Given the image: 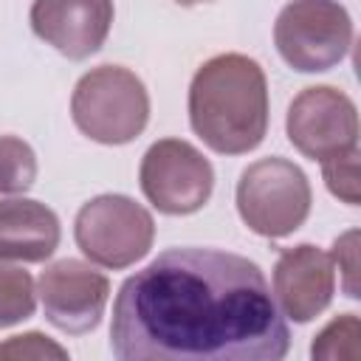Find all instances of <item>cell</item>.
Wrapping results in <instances>:
<instances>
[{
    "label": "cell",
    "mask_w": 361,
    "mask_h": 361,
    "mask_svg": "<svg viewBox=\"0 0 361 361\" xmlns=\"http://www.w3.org/2000/svg\"><path fill=\"white\" fill-rule=\"evenodd\" d=\"M288 347L265 274L231 251L169 248L113 302L110 350L121 361H279Z\"/></svg>",
    "instance_id": "1"
},
{
    "label": "cell",
    "mask_w": 361,
    "mask_h": 361,
    "mask_svg": "<svg viewBox=\"0 0 361 361\" xmlns=\"http://www.w3.org/2000/svg\"><path fill=\"white\" fill-rule=\"evenodd\" d=\"M189 124L220 155H245L268 133V82L257 59L220 54L197 68L189 85Z\"/></svg>",
    "instance_id": "2"
},
{
    "label": "cell",
    "mask_w": 361,
    "mask_h": 361,
    "mask_svg": "<svg viewBox=\"0 0 361 361\" xmlns=\"http://www.w3.org/2000/svg\"><path fill=\"white\" fill-rule=\"evenodd\" d=\"M71 116L79 133L99 144H130L149 121V96L144 82L121 65L87 71L71 96Z\"/></svg>",
    "instance_id": "3"
},
{
    "label": "cell",
    "mask_w": 361,
    "mask_h": 361,
    "mask_svg": "<svg viewBox=\"0 0 361 361\" xmlns=\"http://www.w3.org/2000/svg\"><path fill=\"white\" fill-rule=\"evenodd\" d=\"M313 192L307 175L285 158H259L237 180V212L243 223L268 240L293 234L310 214Z\"/></svg>",
    "instance_id": "4"
},
{
    "label": "cell",
    "mask_w": 361,
    "mask_h": 361,
    "mask_svg": "<svg viewBox=\"0 0 361 361\" xmlns=\"http://www.w3.org/2000/svg\"><path fill=\"white\" fill-rule=\"evenodd\" d=\"M73 237L93 265L121 271L149 254L155 220L127 195H99L76 212Z\"/></svg>",
    "instance_id": "5"
},
{
    "label": "cell",
    "mask_w": 361,
    "mask_h": 361,
    "mask_svg": "<svg viewBox=\"0 0 361 361\" xmlns=\"http://www.w3.org/2000/svg\"><path fill=\"white\" fill-rule=\"evenodd\" d=\"M279 56L299 73L336 68L353 45V20L338 0H290L274 23Z\"/></svg>",
    "instance_id": "6"
},
{
    "label": "cell",
    "mask_w": 361,
    "mask_h": 361,
    "mask_svg": "<svg viewBox=\"0 0 361 361\" xmlns=\"http://www.w3.org/2000/svg\"><path fill=\"white\" fill-rule=\"evenodd\" d=\"M144 197L164 214L200 212L214 189V169L200 149L180 138L155 141L138 169Z\"/></svg>",
    "instance_id": "7"
},
{
    "label": "cell",
    "mask_w": 361,
    "mask_h": 361,
    "mask_svg": "<svg viewBox=\"0 0 361 361\" xmlns=\"http://www.w3.org/2000/svg\"><path fill=\"white\" fill-rule=\"evenodd\" d=\"M288 141L313 161L358 149V110L347 93L330 85L305 87L285 116Z\"/></svg>",
    "instance_id": "8"
},
{
    "label": "cell",
    "mask_w": 361,
    "mask_h": 361,
    "mask_svg": "<svg viewBox=\"0 0 361 361\" xmlns=\"http://www.w3.org/2000/svg\"><path fill=\"white\" fill-rule=\"evenodd\" d=\"M37 293L45 310V319L71 336H85L99 327L107 299L110 279L82 259H56L51 262L37 282Z\"/></svg>",
    "instance_id": "9"
},
{
    "label": "cell",
    "mask_w": 361,
    "mask_h": 361,
    "mask_svg": "<svg viewBox=\"0 0 361 361\" xmlns=\"http://www.w3.org/2000/svg\"><path fill=\"white\" fill-rule=\"evenodd\" d=\"M336 293L333 257L319 245L302 243L285 248L274 265V299L282 316L296 324L313 322L327 310Z\"/></svg>",
    "instance_id": "10"
},
{
    "label": "cell",
    "mask_w": 361,
    "mask_h": 361,
    "mask_svg": "<svg viewBox=\"0 0 361 361\" xmlns=\"http://www.w3.org/2000/svg\"><path fill=\"white\" fill-rule=\"evenodd\" d=\"M113 25V0H34V34L68 59L93 56Z\"/></svg>",
    "instance_id": "11"
},
{
    "label": "cell",
    "mask_w": 361,
    "mask_h": 361,
    "mask_svg": "<svg viewBox=\"0 0 361 361\" xmlns=\"http://www.w3.org/2000/svg\"><path fill=\"white\" fill-rule=\"evenodd\" d=\"M59 217L39 200H0V259L45 262L59 245Z\"/></svg>",
    "instance_id": "12"
},
{
    "label": "cell",
    "mask_w": 361,
    "mask_h": 361,
    "mask_svg": "<svg viewBox=\"0 0 361 361\" xmlns=\"http://www.w3.org/2000/svg\"><path fill=\"white\" fill-rule=\"evenodd\" d=\"M37 310V288L28 271L0 259V330L31 319Z\"/></svg>",
    "instance_id": "13"
},
{
    "label": "cell",
    "mask_w": 361,
    "mask_h": 361,
    "mask_svg": "<svg viewBox=\"0 0 361 361\" xmlns=\"http://www.w3.org/2000/svg\"><path fill=\"white\" fill-rule=\"evenodd\" d=\"M37 180V155L17 135H0V195H23Z\"/></svg>",
    "instance_id": "14"
},
{
    "label": "cell",
    "mask_w": 361,
    "mask_h": 361,
    "mask_svg": "<svg viewBox=\"0 0 361 361\" xmlns=\"http://www.w3.org/2000/svg\"><path fill=\"white\" fill-rule=\"evenodd\" d=\"M358 338H361V322L355 313H341L336 316L310 344V355L313 358H327V361H336V358H350L355 361L361 355V347H358Z\"/></svg>",
    "instance_id": "15"
},
{
    "label": "cell",
    "mask_w": 361,
    "mask_h": 361,
    "mask_svg": "<svg viewBox=\"0 0 361 361\" xmlns=\"http://www.w3.org/2000/svg\"><path fill=\"white\" fill-rule=\"evenodd\" d=\"M322 178L333 197H338L347 206L361 203V183H358V149L333 155L322 161Z\"/></svg>",
    "instance_id": "16"
},
{
    "label": "cell",
    "mask_w": 361,
    "mask_h": 361,
    "mask_svg": "<svg viewBox=\"0 0 361 361\" xmlns=\"http://www.w3.org/2000/svg\"><path fill=\"white\" fill-rule=\"evenodd\" d=\"M0 358H68V350L51 341L48 336L31 330V333L6 338L0 344Z\"/></svg>",
    "instance_id": "17"
},
{
    "label": "cell",
    "mask_w": 361,
    "mask_h": 361,
    "mask_svg": "<svg viewBox=\"0 0 361 361\" xmlns=\"http://www.w3.org/2000/svg\"><path fill=\"white\" fill-rule=\"evenodd\" d=\"M333 262H338V271L344 276V293L350 299H358V231L350 228L333 243Z\"/></svg>",
    "instance_id": "18"
},
{
    "label": "cell",
    "mask_w": 361,
    "mask_h": 361,
    "mask_svg": "<svg viewBox=\"0 0 361 361\" xmlns=\"http://www.w3.org/2000/svg\"><path fill=\"white\" fill-rule=\"evenodd\" d=\"M180 6H200V3H214V0H175Z\"/></svg>",
    "instance_id": "19"
}]
</instances>
